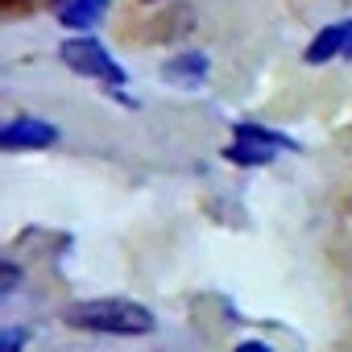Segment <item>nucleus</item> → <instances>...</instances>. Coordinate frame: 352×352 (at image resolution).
<instances>
[{"label":"nucleus","instance_id":"obj_7","mask_svg":"<svg viewBox=\"0 0 352 352\" xmlns=\"http://www.w3.org/2000/svg\"><path fill=\"white\" fill-rule=\"evenodd\" d=\"M204 71H208V58H204V54H187V58H179V63L166 67V79L195 83V79H204Z\"/></svg>","mask_w":352,"mask_h":352},{"label":"nucleus","instance_id":"obj_6","mask_svg":"<svg viewBox=\"0 0 352 352\" xmlns=\"http://www.w3.org/2000/svg\"><path fill=\"white\" fill-rule=\"evenodd\" d=\"M104 0H67L63 5V25H75V30H87V25H96L100 17H104Z\"/></svg>","mask_w":352,"mask_h":352},{"label":"nucleus","instance_id":"obj_3","mask_svg":"<svg viewBox=\"0 0 352 352\" xmlns=\"http://www.w3.org/2000/svg\"><path fill=\"white\" fill-rule=\"evenodd\" d=\"M274 145H286L282 137L265 133V129H253V124H241L236 129V145H228V162H241V166H265L274 162Z\"/></svg>","mask_w":352,"mask_h":352},{"label":"nucleus","instance_id":"obj_4","mask_svg":"<svg viewBox=\"0 0 352 352\" xmlns=\"http://www.w3.org/2000/svg\"><path fill=\"white\" fill-rule=\"evenodd\" d=\"M58 129L46 120H9L0 129V145L5 149H38V145H54Z\"/></svg>","mask_w":352,"mask_h":352},{"label":"nucleus","instance_id":"obj_1","mask_svg":"<svg viewBox=\"0 0 352 352\" xmlns=\"http://www.w3.org/2000/svg\"><path fill=\"white\" fill-rule=\"evenodd\" d=\"M79 331H108V336H145L153 331V311L129 298H87L67 307L63 315Z\"/></svg>","mask_w":352,"mask_h":352},{"label":"nucleus","instance_id":"obj_2","mask_svg":"<svg viewBox=\"0 0 352 352\" xmlns=\"http://www.w3.org/2000/svg\"><path fill=\"white\" fill-rule=\"evenodd\" d=\"M63 63H67L71 71L91 75V79H104V83H112V87H120V83H124V71L108 58V50H104L100 42H87V38L67 42V46H63Z\"/></svg>","mask_w":352,"mask_h":352},{"label":"nucleus","instance_id":"obj_10","mask_svg":"<svg viewBox=\"0 0 352 352\" xmlns=\"http://www.w3.org/2000/svg\"><path fill=\"white\" fill-rule=\"evenodd\" d=\"M236 352H274V348H270V344H257V340H245Z\"/></svg>","mask_w":352,"mask_h":352},{"label":"nucleus","instance_id":"obj_9","mask_svg":"<svg viewBox=\"0 0 352 352\" xmlns=\"http://www.w3.org/2000/svg\"><path fill=\"white\" fill-rule=\"evenodd\" d=\"M21 348V331H5V352H17Z\"/></svg>","mask_w":352,"mask_h":352},{"label":"nucleus","instance_id":"obj_5","mask_svg":"<svg viewBox=\"0 0 352 352\" xmlns=\"http://www.w3.org/2000/svg\"><path fill=\"white\" fill-rule=\"evenodd\" d=\"M327 58H352V17L340 25H327L323 34H315V42L307 46V63H327Z\"/></svg>","mask_w":352,"mask_h":352},{"label":"nucleus","instance_id":"obj_8","mask_svg":"<svg viewBox=\"0 0 352 352\" xmlns=\"http://www.w3.org/2000/svg\"><path fill=\"white\" fill-rule=\"evenodd\" d=\"M0 278H5V286H0V290L9 294V290L17 286V265H13V261H5V265H0Z\"/></svg>","mask_w":352,"mask_h":352}]
</instances>
